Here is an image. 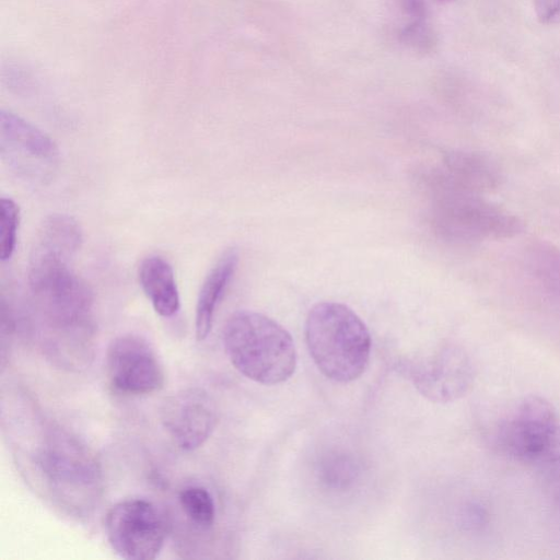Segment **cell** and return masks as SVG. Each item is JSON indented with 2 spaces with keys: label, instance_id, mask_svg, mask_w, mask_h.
I'll list each match as a JSON object with an SVG mask.
<instances>
[{
  "label": "cell",
  "instance_id": "5",
  "mask_svg": "<svg viewBox=\"0 0 560 560\" xmlns=\"http://www.w3.org/2000/svg\"><path fill=\"white\" fill-rule=\"evenodd\" d=\"M495 443L514 459L560 466V420L556 409L542 397H526L501 422Z\"/></svg>",
  "mask_w": 560,
  "mask_h": 560
},
{
  "label": "cell",
  "instance_id": "15",
  "mask_svg": "<svg viewBox=\"0 0 560 560\" xmlns=\"http://www.w3.org/2000/svg\"><path fill=\"white\" fill-rule=\"evenodd\" d=\"M525 268L536 289L560 304V248L547 241L532 243L525 253Z\"/></svg>",
  "mask_w": 560,
  "mask_h": 560
},
{
  "label": "cell",
  "instance_id": "18",
  "mask_svg": "<svg viewBox=\"0 0 560 560\" xmlns=\"http://www.w3.org/2000/svg\"><path fill=\"white\" fill-rule=\"evenodd\" d=\"M399 39L406 47L419 54L430 52L436 44L435 33L427 19L411 20L401 28Z\"/></svg>",
  "mask_w": 560,
  "mask_h": 560
},
{
  "label": "cell",
  "instance_id": "13",
  "mask_svg": "<svg viewBox=\"0 0 560 560\" xmlns=\"http://www.w3.org/2000/svg\"><path fill=\"white\" fill-rule=\"evenodd\" d=\"M238 264V252L226 249L207 275L196 304L195 334L198 341L205 340L212 328L213 317Z\"/></svg>",
  "mask_w": 560,
  "mask_h": 560
},
{
  "label": "cell",
  "instance_id": "3",
  "mask_svg": "<svg viewBox=\"0 0 560 560\" xmlns=\"http://www.w3.org/2000/svg\"><path fill=\"white\" fill-rule=\"evenodd\" d=\"M308 352L328 378L349 383L365 371L371 354V335L363 320L338 302L315 304L305 322Z\"/></svg>",
  "mask_w": 560,
  "mask_h": 560
},
{
  "label": "cell",
  "instance_id": "9",
  "mask_svg": "<svg viewBox=\"0 0 560 560\" xmlns=\"http://www.w3.org/2000/svg\"><path fill=\"white\" fill-rule=\"evenodd\" d=\"M106 371L112 385L130 395L160 390L165 380L154 348L147 339L133 334L112 340L106 352Z\"/></svg>",
  "mask_w": 560,
  "mask_h": 560
},
{
  "label": "cell",
  "instance_id": "12",
  "mask_svg": "<svg viewBox=\"0 0 560 560\" xmlns=\"http://www.w3.org/2000/svg\"><path fill=\"white\" fill-rule=\"evenodd\" d=\"M438 171L453 186L480 195L495 190L501 184L498 165L480 152L451 151Z\"/></svg>",
  "mask_w": 560,
  "mask_h": 560
},
{
  "label": "cell",
  "instance_id": "19",
  "mask_svg": "<svg viewBox=\"0 0 560 560\" xmlns=\"http://www.w3.org/2000/svg\"><path fill=\"white\" fill-rule=\"evenodd\" d=\"M535 11L541 23H550L560 16V0H534Z\"/></svg>",
  "mask_w": 560,
  "mask_h": 560
},
{
  "label": "cell",
  "instance_id": "11",
  "mask_svg": "<svg viewBox=\"0 0 560 560\" xmlns=\"http://www.w3.org/2000/svg\"><path fill=\"white\" fill-rule=\"evenodd\" d=\"M161 421L174 443L183 451L200 447L218 423L212 397L200 387L178 390L165 399Z\"/></svg>",
  "mask_w": 560,
  "mask_h": 560
},
{
  "label": "cell",
  "instance_id": "2",
  "mask_svg": "<svg viewBox=\"0 0 560 560\" xmlns=\"http://www.w3.org/2000/svg\"><path fill=\"white\" fill-rule=\"evenodd\" d=\"M223 346L233 366L247 378L277 385L296 368V350L289 331L254 311H237L223 328Z\"/></svg>",
  "mask_w": 560,
  "mask_h": 560
},
{
  "label": "cell",
  "instance_id": "4",
  "mask_svg": "<svg viewBox=\"0 0 560 560\" xmlns=\"http://www.w3.org/2000/svg\"><path fill=\"white\" fill-rule=\"evenodd\" d=\"M30 459L44 486L66 508L84 511L98 497V462L85 444L67 431L45 430Z\"/></svg>",
  "mask_w": 560,
  "mask_h": 560
},
{
  "label": "cell",
  "instance_id": "17",
  "mask_svg": "<svg viewBox=\"0 0 560 560\" xmlns=\"http://www.w3.org/2000/svg\"><path fill=\"white\" fill-rule=\"evenodd\" d=\"M20 210L10 198L0 201V257L2 261L10 259L16 245Z\"/></svg>",
  "mask_w": 560,
  "mask_h": 560
},
{
  "label": "cell",
  "instance_id": "10",
  "mask_svg": "<svg viewBox=\"0 0 560 560\" xmlns=\"http://www.w3.org/2000/svg\"><path fill=\"white\" fill-rule=\"evenodd\" d=\"M410 377L421 395L434 402H450L465 396L475 380L467 352L447 345L413 363Z\"/></svg>",
  "mask_w": 560,
  "mask_h": 560
},
{
  "label": "cell",
  "instance_id": "8",
  "mask_svg": "<svg viewBox=\"0 0 560 560\" xmlns=\"http://www.w3.org/2000/svg\"><path fill=\"white\" fill-rule=\"evenodd\" d=\"M0 151L8 165L28 180L46 179L59 161L57 144L48 135L5 109L0 113Z\"/></svg>",
  "mask_w": 560,
  "mask_h": 560
},
{
  "label": "cell",
  "instance_id": "7",
  "mask_svg": "<svg viewBox=\"0 0 560 560\" xmlns=\"http://www.w3.org/2000/svg\"><path fill=\"white\" fill-rule=\"evenodd\" d=\"M105 533L110 547L119 557L127 560H152L163 548L166 524L152 502L127 499L108 510Z\"/></svg>",
  "mask_w": 560,
  "mask_h": 560
},
{
  "label": "cell",
  "instance_id": "20",
  "mask_svg": "<svg viewBox=\"0 0 560 560\" xmlns=\"http://www.w3.org/2000/svg\"><path fill=\"white\" fill-rule=\"evenodd\" d=\"M441 1H450V0H441Z\"/></svg>",
  "mask_w": 560,
  "mask_h": 560
},
{
  "label": "cell",
  "instance_id": "14",
  "mask_svg": "<svg viewBox=\"0 0 560 560\" xmlns=\"http://www.w3.org/2000/svg\"><path fill=\"white\" fill-rule=\"evenodd\" d=\"M139 282L155 312L174 316L180 306L179 293L172 266L161 256H149L139 266Z\"/></svg>",
  "mask_w": 560,
  "mask_h": 560
},
{
  "label": "cell",
  "instance_id": "16",
  "mask_svg": "<svg viewBox=\"0 0 560 560\" xmlns=\"http://www.w3.org/2000/svg\"><path fill=\"white\" fill-rule=\"evenodd\" d=\"M179 504L191 523L200 528H209L215 518V505L209 491L199 486L184 488L179 493Z\"/></svg>",
  "mask_w": 560,
  "mask_h": 560
},
{
  "label": "cell",
  "instance_id": "1",
  "mask_svg": "<svg viewBox=\"0 0 560 560\" xmlns=\"http://www.w3.org/2000/svg\"><path fill=\"white\" fill-rule=\"evenodd\" d=\"M430 197V223L445 242L471 244L518 235L523 222L483 195L453 186L433 170L424 177Z\"/></svg>",
  "mask_w": 560,
  "mask_h": 560
},
{
  "label": "cell",
  "instance_id": "6",
  "mask_svg": "<svg viewBox=\"0 0 560 560\" xmlns=\"http://www.w3.org/2000/svg\"><path fill=\"white\" fill-rule=\"evenodd\" d=\"M70 261L31 258L28 283L50 324L65 332L82 328L93 295L90 287L70 268Z\"/></svg>",
  "mask_w": 560,
  "mask_h": 560
}]
</instances>
